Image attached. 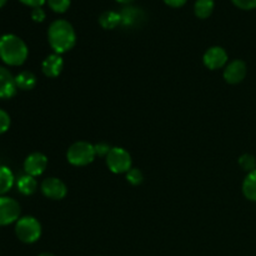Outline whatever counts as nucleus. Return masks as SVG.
<instances>
[{"mask_svg": "<svg viewBox=\"0 0 256 256\" xmlns=\"http://www.w3.org/2000/svg\"><path fill=\"white\" fill-rule=\"evenodd\" d=\"M48 39L50 46L56 54L69 52L76 42V35L72 25L64 19H58L50 24L48 30Z\"/></svg>", "mask_w": 256, "mask_h": 256, "instance_id": "obj_1", "label": "nucleus"}, {"mask_svg": "<svg viewBox=\"0 0 256 256\" xmlns=\"http://www.w3.org/2000/svg\"><path fill=\"white\" fill-rule=\"evenodd\" d=\"M0 58L8 65L18 66L28 58V46L19 36L5 34L0 38Z\"/></svg>", "mask_w": 256, "mask_h": 256, "instance_id": "obj_2", "label": "nucleus"}, {"mask_svg": "<svg viewBox=\"0 0 256 256\" xmlns=\"http://www.w3.org/2000/svg\"><path fill=\"white\" fill-rule=\"evenodd\" d=\"M15 232L20 242L32 244V242L39 240L40 235H42V225L35 218L24 216L16 222Z\"/></svg>", "mask_w": 256, "mask_h": 256, "instance_id": "obj_3", "label": "nucleus"}, {"mask_svg": "<svg viewBox=\"0 0 256 256\" xmlns=\"http://www.w3.org/2000/svg\"><path fill=\"white\" fill-rule=\"evenodd\" d=\"M94 145L86 142H78L72 144L68 150V162L75 166H85L90 164L95 158Z\"/></svg>", "mask_w": 256, "mask_h": 256, "instance_id": "obj_4", "label": "nucleus"}, {"mask_svg": "<svg viewBox=\"0 0 256 256\" xmlns=\"http://www.w3.org/2000/svg\"><path fill=\"white\" fill-rule=\"evenodd\" d=\"M106 164L112 172L122 174L132 169V156L122 148H112L106 155Z\"/></svg>", "mask_w": 256, "mask_h": 256, "instance_id": "obj_5", "label": "nucleus"}, {"mask_svg": "<svg viewBox=\"0 0 256 256\" xmlns=\"http://www.w3.org/2000/svg\"><path fill=\"white\" fill-rule=\"evenodd\" d=\"M20 216V205L12 198L0 196V226L18 222Z\"/></svg>", "mask_w": 256, "mask_h": 256, "instance_id": "obj_6", "label": "nucleus"}, {"mask_svg": "<svg viewBox=\"0 0 256 256\" xmlns=\"http://www.w3.org/2000/svg\"><path fill=\"white\" fill-rule=\"evenodd\" d=\"M66 185L58 178H48L42 182V192L52 200H62L66 195Z\"/></svg>", "mask_w": 256, "mask_h": 256, "instance_id": "obj_7", "label": "nucleus"}, {"mask_svg": "<svg viewBox=\"0 0 256 256\" xmlns=\"http://www.w3.org/2000/svg\"><path fill=\"white\" fill-rule=\"evenodd\" d=\"M48 165V159L42 152H32L25 159L24 169L25 172L30 176H39L45 172Z\"/></svg>", "mask_w": 256, "mask_h": 256, "instance_id": "obj_8", "label": "nucleus"}, {"mask_svg": "<svg viewBox=\"0 0 256 256\" xmlns=\"http://www.w3.org/2000/svg\"><path fill=\"white\" fill-rule=\"evenodd\" d=\"M202 60H204L205 66L212 70H216L225 66L228 62V54L222 48L212 46L205 52Z\"/></svg>", "mask_w": 256, "mask_h": 256, "instance_id": "obj_9", "label": "nucleus"}, {"mask_svg": "<svg viewBox=\"0 0 256 256\" xmlns=\"http://www.w3.org/2000/svg\"><path fill=\"white\" fill-rule=\"evenodd\" d=\"M246 76V65L242 60L229 62L224 70V79L229 84H239Z\"/></svg>", "mask_w": 256, "mask_h": 256, "instance_id": "obj_10", "label": "nucleus"}, {"mask_svg": "<svg viewBox=\"0 0 256 256\" xmlns=\"http://www.w3.org/2000/svg\"><path fill=\"white\" fill-rule=\"evenodd\" d=\"M16 82L12 72L0 66V99H10L16 92Z\"/></svg>", "mask_w": 256, "mask_h": 256, "instance_id": "obj_11", "label": "nucleus"}, {"mask_svg": "<svg viewBox=\"0 0 256 256\" xmlns=\"http://www.w3.org/2000/svg\"><path fill=\"white\" fill-rule=\"evenodd\" d=\"M42 72H44L45 76L48 78H56L60 72H62V68H64V60L60 56V54H52L49 56L45 58V60L42 62Z\"/></svg>", "mask_w": 256, "mask_h": 256, "instance_id": "obj_12", "label": "nucleus"}, {"mask_svg": "<svg viewBox=\"0 0 256 256\" xmlns=\"http://www.w3.org/2000/svg\"><path fill=\"white\" fill-rule=\"evenodd\" d=\"M18 190L22 192V195H32L36 192L38 182L34 179V176H30V175H22L18 179L16 182Z\"/></svg>", "mask_w": 256, "mask_h": 256, "instance_id": "obj_13", "label": "nucleus"}, {"mask_svg": "<svg viewBox=\"0 0 256 256\" xmlns=\"http://www.w3.org/2000/svg\"><path fill=\"white\" fill-rule=\"evenodd\" d=\"M242 192L246 199L256 202V170L246 175L242 182Z\"/></svg>", "mask_w": 256, "mask_h": 256, "instance_id": "obj_14", "label": "nucleus"}, {"mask_svg": "<svg viewBox=\"0 0 256 256\" xmlns=\"http://www.w3.org/2000/svg\"><path fill=\"white\" fill-rule=\"evenodd\" d=\"M14 185V175L6 166H0V196L6 194Z\"/></svg>", "mask_w": 256, "mask_h": 256, "instance_id": "obj_15", "label": "nucleus"}, {"mask_svg": "<svg viewBox=\"0 0 256 256\" xmlns=\"http://www.w3.org/2000/svg\"><path fill=\"white\" fill-rule=\"evenodd\" d=\"M120 22H122V15L116 12H112V10L104 12L99 18L100 25L105 29H114L115 26L120 24Z\"/></svg>", "mask_w": 256, "mask_h": 256, "instance_id": "obj_16", "label": "nucleus"}, {"mask_svg": "<svg viewBox=\"0 0 256 256\" xmlns=\"http://www.w3.org/2000/svg\"><path fill=\"white\" fill-rule=\"evenodd\" d=\"M16 86L22 90H32L36 85V78L30 72H22L15 76Z\"/></svg>", "mask_w": 256, "mask_h": 256, "instance_id": "obj_17", "label": "nucleus"}, {"mask_svg": "<svg viewBox=\"0 0 256 256\" xmlns=\"http://www.w3.org/2000/svg\"><path fill=\"white\" fill-rule=\"evenodd\" d=\"M214 10V0H196L194 5L195 15L200 19H205L212 15Z\"/></svg>", "mask_w": 256, "mask_h": 256, "instance_id": "obj_18", "label": "nucleus"}, {"mask_svg": "<svg viewBox=\"0 0 256 256\" xmlns=\"http://www.w3.org/2000/svg\"><path fill=\"white\" fill-rule=\"evenodd\" d=\"M239 165L242 168V170L248 172H252L256 170V159L252 154H244L240 156Z\"/></svg>", "mask_w": 256, "mask_h": 256, "instance_id": "obj_19", "label": "nucleus"}, {"mask_svg": "<svg viewBox=\"0 0 256 256\" xmlns=\"http://www.w3.org/2000/svg\"><path fill=\"white\" fill-rule=\"evenodd\" d=\"M55 12H65L70 6V0H46Z\"/></svg>", "mask_w": 256, "mask_h": 256, "instance_id": "obj_20", "label": "nucleus"}, {"mask_svg": "<svg viewBox=\"0 0 256 256\" xmlns=\"http://www.w3.org/2000/svg\"><path fill=\"white\" fill-rule=\"evenodd\" d=\"M126 179L132 185H139L144 180V175L139 169H130L126 172Z\"/></svg>", "mask_w": 256, "mask_h": 256, "instance_id": "obj_21", "label": "nucleus"}, {"mask_svg": "<svg viewBox=\"0 0 256 256\" xmlns=\"http://www.w3.org/2000/svg\"><path fill=\"white\" fill-rule=\"evenodd\" d=\"M10 126V116L8 112L0 109V134H4Z\"/></svg>", "mask_w": 256, "mask_h": 256, "instance_id": "obj_22", "label": "nucleus"}, {"mask_svg": "<svg viewBox=\"0 0 256 256\" xmlns=\"http://www.w3.org/2000/svg\"><path fill=\"white\" fill-rule=\"evenodd\" d=\"M238 8L244 10L255 9L256 8V0H232Z\"/></svg>", "mask_w": 256, "mask_h": 256, "instance_id": "obj_23", "label": "nucleus"}, {"mask_svg": "<svg viewBox=\"0 0 256 256\" xmlns=\"http://www.w3.org/2000/svg\"><path fill=\"white\" fill-rule=\"evenodd\" d=\"M94 149L96 155H99V156H106L110 150H112V148L108 144H105V142H99V144L94 145Z\"/></svg>", "mask_w": 256, "mask_h": 256, "instance_id": "obj_24", "label": "nucleus"}, {"mask_svg": "<svg viewBox=\"0 0 256 256\" xmlns=\"http://www.w3.org/2000/svg\"><path fill=\"white\" fill-rule=\"evenodd\" d=\"M32 20H35V22H42V20L45 19V12L42 9V6L39 8H34L32 12Z\"/></svg>", "mask_w": 256, "mask_h": 256, "instance_id": "obj_25", "label": "nucleus"}, {"mask_svg": "<svg viewBox=\"0 0 256 256\" xmlns=\"http://www.w3.org/2000/svg\"><path fill=\"white\" fill-rule=\"evenodd\" d=\"M20 2L25 5H29V6L39 8V6H42V5L44 4L46 0H20Z\"/></svg>", "mask_w": 256, "mask_h": 256, "instance_id": "obj_26", "label": "nucleus"}, {"mask_svg": "<svg viewBox=\"0 0 256 256\" xmlns=\"http://www.w3.org/2000/svg\"><path fill=\"white\" fill-rule=\"evenodd\" d=\"M164 2H166L168 5H170V6L179 8V6H182V5L186 2V0H164Z\"/></svg>", "mask_w": 256, "mask_h": 256, "instance_id": "obj_27", "label": "nucleus"}, {"mask_svg": "<svg viewBox=\"0 0 256 256\" xmlns=\"http://www.w3.org/2000/svg\"><path fill=\"white\" fill-rule=\"evenodd\" d=\"M116 2H122V4H128V2H132V0H116Z\"/></svg>", "mask_w": 256, "mask_h": 256, "instance_id": "obj_28", "label": "nucleus"}, {"mask_svg": "<svg viewBox=\"0 0 256 256\" xmlns=\"http://www.w3.org/2000/svg\"><path fill=\"white\" fill-rule=\"evenodd\" d=\"M39 256H55L54 254H50V252H42V254H40Z\"/></svg>", "mask_w": 256, "mask_h": 256, "instance_id": "obj_29", "label": "nucleus"}, {"mask_svg": "<svg viewBox=\"0 0 256 256\" xmlns=\"http://www.w3.org/2000/svg\"><path fill=\"white\" fill-rule=\"evenodd\" d=\"M5 2H6V0H0V8H2Z\"/></svg>", "mask_w": 256, "mask_h": 256, "instance_id": "obj_30", "label": "nucleus"}]
</instances>
